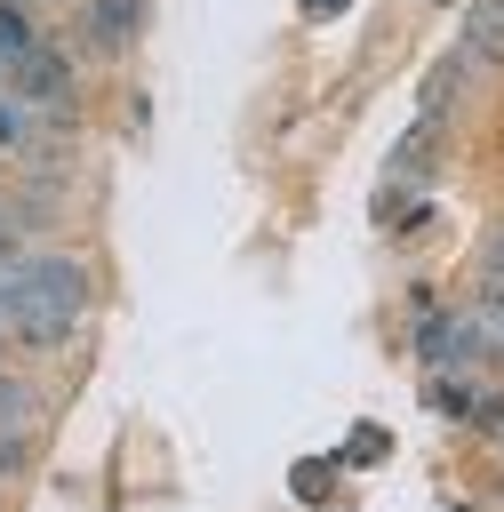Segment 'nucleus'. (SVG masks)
Wrapping results in <instances>:
<instances>
[{
  "label": "nucleus",
  "mask_w": 504,
  "mask_h": 512,
  "mask_svg": "<svg viewBox=\"0 0 504 512\" xmlns=\"http://www.w3.org/2000/svg\"><path fill=\"white\" fill-rule=\"evenodd\" d=\"M24 8H32V0H24Z\"/></svg>",
  "instance_id": "7"
},
{
  "label": "nucleus",
  "mask_w": 504,
  "mask_h": 512,
  "mask_svg": "<svg viewBox=\"0 0 504 512\" xmlns=\"http://www.w3.org/2000/svg\"><path fill=\"white\" fill-rule=\"evenodd\" d=\"M488 280H504V232L488 240Z\"/></svg>",
  "instance_id": "5"
},
{
  "label": "nucleus",
  "mask_w": 504,
  "mask_h": 512,
  "mask_svg": "<svg viewBox=\"0 0 504 512\" xmlns=\"http://www.w3.org/2000/svg\"><path fill=\"white\" fill-rule=\"evenodd\" d=\"M24 248V208H0V256Z\"/></svg>",
  "instance_id": "4"
},
{
  "label": "nucleus",
  "mask_w": 504,
  "mask_h": 512,
  "mask_svg": "<svg viewBox=\"0 0 504 512\" xmlns=\"http://www.w3.org/2000/svg\"><path fill=\"white\" fill-rule=\"evenodd\" d=\"M328 8H344V0H312V16H328Z\"/></svg>",
  "instance_id": "6"
},
{
  "label": "nucleus",
  "mask_w": 504,
  "mask_h": 512,
  "mask_svg": "<svg viewBox=\"0 0 504 512\" xmlns=\"http://www.w3.org/2000/svg\"><path fill=\"white\" fill-rule=\"evenodd\" d=\"M136 24H144V0H88V40L96 48H128Z\"/></svg>",
  "instance_id": "1"
},
{
  "label": "nucleus",
  "mask_w": 504,
  "mask_h": 512,
  "mask_svg": "<svg viewBox=\"0 0 504 512\" xmlns=\"http://www.w3.org/2000/svg\"><path fill=\"white\" fill-rule=\"evenodd\" d=\"M32 48H40L32 8H24V0H0V64H16V56H32Z\"/></svg>",
  "instance_id": "2"
},
{
  "label": "nucleus",
  "mask_w": 504,
  "mask_h": 512,
  "mask_svg": "<svg viewBox=\"0 0 504 512\" xmlns=\"http://www.w3.org/2000/svg\"><path fill=\"white\" fill-rule=\"evenodd\" d=\"M0 424H32V392H24L8 368H0Z\"/></svg>",
  "instance_id": "3"
}]
</instances>
